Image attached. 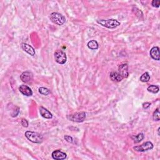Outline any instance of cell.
Instances as JSON below:
<instances>
[{
  "mask_svg": "<svg viewBox=\"0 0 160 160\" xmlns=\"http://www.w3.org/2000/svg\"><path fill=\"white\" fill-rule=\"evenodd\" d=\"M28 140L34 143H41L43 141V136L38 133L27 131L25 134Z\"/></svg>",
  "mask_w": 160,
  "mask_h": 160,
  "instance_id": "obj_1",
  "label": "cell"
},
{
  "mask_svg": "<svg viewBox=\"0 0 160 160\" xmlns=\"http://www.w3.org/2000/svg\"><path fill=\"white\" fill-rule=\"evenodd\" d=\"M97 23L101 26H105L107 28H110V29H114V28H116L121 25V23L118 21L113 19L106 20H100L97 21Z\"/></svg>",
  "mask_w": 160,
  "mask_h": 160,
  "instance_id": "obj_2",
  "label": "cell"
},
{
  "mask_svg": "<svg viewBox=\"0 0 160 160\" xmlns=\"http://www.w3.org/2000/svg\"><path fill=\"white\" fill-rule=\"evenodd\" d=\"M49 18L50 20L52 21L54 24L58 26L63 25L66 21L65 17L63 15L56 12L51 13L50 15Z\"/></svg>",
  "mask_w": 160,
  "mask_h": 160,
  "instance_id": "obj_3",
  "label": "cell"
},
{
  "mask_svg": "<svg viewBox=\"0 0 160 160\" xmlns=\"http://www.w3.org/2000/svg\"><path fill=\"white\" fill-rule=\"evenodd\" d=\"M67 118L70 121L76 123H81L84 121L86 118V113L84 112H78L68 115Z\"/></svg>",
  "mask_w": 160,
  "mask_h": 160,
  "instance_id": "obj_4",
  "label": "cell"
},
{
  "mask_svg": "<svg viewBox=\"0 0 160 160\" xmlns=\"http://www.w3.org/2000/svg\"><path fill=\"white\" fill-rule=\"evenodd\" d=\"M55 59L58 64L63 65L66 62V55L63 51L57 50L55 53Z\"/></svg>",
  "mask_w": 160,
  "mask_h": 160,
  "instance_id": "obj_5",
  "label": "cell"
},
{
  "mask_svg": "<svg viewBox=\"0 0 160 160\" xmlns=\"http://www.w3.org/2000/svg\"><path fill=\"white\" fill-rule=\"evenodd\" d=\"M153 148V144L150 141L144 143L140 146H136L133 148V149L138 152H145L148 150H151Z\"/></svg>",
  "mask_w": 160,
  "mask_h": 160,
  "instance_id": "obj_6",
  "label": "cell"
},
{
  "mask_svg": "<svg viewBox=\"0 0 160 160\" xmlns=\"http://www.w3.org/2000/svg\"><path fill=\"white\" fill-rule=\"evenodd\" d=\"M118 73L121 75L123 78H127L129 75L128 66L127 64H121L118 68Z\"/></svg>",
  "mask_w": 160,
  "mask_h": 160,
  "instance_id": "obj_7",
  "label": "cell"
},
{
  "mask_svg": "<svg viewBox=\"0 0 160 160\" xmlns=\"http://www.w3.org/2000/svg\"><path fill=\"white\" fill-rule=\"evenodd\" d=\"M52 158L56 160H63L66 158V154L59 150H55L52 153Z\"/></svg>",
  "mask_w": 160,
  "mask_h": 160,
  "instance_id": "obj_8",
  "label": "cell"
},
{
  "mask_svg": "<svg viewBox=\"0 0 160 160\" xmlns=\"http://www.w3.org/2000/svg\"><path fill=\"white\" fill-rule=\"evenodd\" d=\"M19 90L20 91V93H21L25 96H31L33 95L32 90L31 89L30 87H28L26 85H24V84L21 85L19 88Z\"/></svg>",
  "mask_w": 160,
  "mask_h": 160,
  "instance_id": "obj_9",
  "label": "cell"
},
{
  "mask_svg": "<svg viewBox=\"0 0 160 160\" xmlns=\"http://www.w3.org/2000/svg\"><path fill=\"white\" fill-rule=\"evenodd\" d=\"M33 74L29 71L23 72L20 76L21 81L24 83H28L33 79Z\"/></svg>",
  "mask_w": 160,
  "mask_h": 160,
  "instance_id": "obj_10",
  "label": "cell"
},
{
  "mask_svg": "<svg viewBox=\"0 0 160 160\" xmlns=\"http://www.w3.org/2000/svg\"><path fill=\"white\" fill-rule=\"evenodd\" d=\"M39 113L42 117L46 119H51L53 118L52 113L43 106L39 107Z\"/></svg>",
  "mask_w": 160,
  "mask_h": 160,
  "instance_id": "obj_11",
  "label": "cell"
},
{
  "mask_svg": "<svg viewBox=\"0 0 160 160\" xmlns=\"http://www.w3.org/2000/svg\"><path fill=\"white\" fill-rule=\"evenodd\" d=\"M150 56L151 58L155 60H157L159 61L160 59V56H159V48L158 47H153L151 48V49L150 50Z\"/></svg>",
  "mask_w": 160,
  "mask_h": 160,
  "instance_id": "obj_12",
  "label": "cell"
},
{
  "mask_svg": "<svg viewBox=\"0 0 160 160\" xmlns=\"http://www.w3.org/2000/svg\"><path fill=\"white\" fill-rule=\"evenodd\" d=\"M21 47L27 53H28L29 55H30L31 56H34L35 55V50L31 46H30V44H26V43H23L21 44Z\"/></svg>",
  "mask_w": 160,
  "mask_h": 160,
  "instance_id": "obj_13",
  "label": "cell"
},
{
  "mask_svg": "<svg viewBox=\"0 0 160 160\" xmlns=\"http://www.w3.org/2000/svg\"><path fill=\"white\" fill-rule=\"evenodd\" d=\"M110 79L114 82H120L123 80V77L121 76V75L116 71H112L110 73Z\"/></svg>",
  "mask_w": 160,
  "mask_h": 160,
  "instance_id": "obj_14",
  "label": "cell"
},
{
  "mask_svg": "<svg viewBox=\"0 0 160 160\" xmlns=\"http://www.w3.org/2000/svg\"><path fill=\"white\" fill-rule=\"evenodd\" d=\"M88 47L90 49H93V50H96L98 49L99 48V45L98 42L95 40H91V41H89L88 43Z\"/></svg>",
  "mask_w": 160,
  "mask_h": 160,
  "instance_id": "obj_15",
  "label": "cell"
},
{
  "mask_svg": "<svg viewBox=\"0 0 160 160\" xmlns=\"http://www.w3.org/2000/svg\"><path fill=\"white\" fill-rule=\"evenodd\" d=\"M144 135L143 133H140L138 135L136 136H132V138L134 140V142L135 143H140V141H141L143 140L144 139Z\"/></svg>",
  "mask_w": 160,
  "mask_h": 160,
  "instance_id": "obj_16",
  "label": "cell"
},
{
  "mask_svg": "<svg viewBox=\"0 0 160 160\" xmlns=\"http://www.w3.org/2000/svg\"><path fill=\"white\" fill-rule=\"evenodd\" d=\"M147 90L149 91V92L152 93H157L159 90V88L158 87H157V86L150 85L148 87Z\"/></svg>",
  "mask_w": 160,
  "mask_h": 160,
  "instance_id": "obj_17",
  "label": "cell"
},
{
  "mask_svg": "<svg viewBox=\"0 0 160 160\" xmlns=\"http://www.w3.org/2000/svg\"><path fill=\"white\" fill-rule=\"evenodd\" d=\"M150 79V75H149V73L146 72L144 74H143L140 77V81L142 82H148L149 81V80Z\"/></svg>",
  "mask_w": 160,
  "mask_h": 160,
  "instance_id": "obj_18",
  "label": "cell"
},
{
  "mask_svg": "<svg viewBox=\"0 0 160 160\" xmlns=\"http://www.w3.org/2000/svg\"><path fill=\"white\" fill-rule=\"evenodd\" d=\"M39 93L41 95L47 96L50 93V91L46 88L41 87V88H39Z\"/></svg>",
  "mask_w": 160,
  "mask_h": 160,
  "instance_id": "obj_19",
  "label": "cell"
},
{
  "mask_svg": "<svg viewBox=\"0 0 160 160\" xmlns=\"http://www.w3.org/2000/svg\"><path fill=\"white\" fill-rule=\"evenodd\" d=\"M153 118L155 121H159L160 117H159V108H157V109L155 110V111L154 112L153 115Z\"/></svg>",
  "mask_w": 160,
  "mask_h": 160,
  "instance_id": "obj_20",
  "label": "cell"
},
{
  "mask_svg": "<svg viewBox=\"0 0 160 160\" xmlns=\"http://www.w3.org/2000/svg\"><path fill=\"white\" fill-rule=\"evenodd\" d=\"M151 4L153 7L159 8L160 5V1L159 0H153L151 2Z\"/></svg>",
  "mask_w": 160,
  "mask_h": 160,
  "instance_id": "obj_21",
  "label": "cell"
},
{
  "mask_svg": "<svg viewBox=\"0 0 160 160\" xmlns=\"http://www.w3.org/2000/svg\"><path fill=\"white\" fill-rule=\"evenodd\" d=\"M21 124L23 127L27 128L28 127V122L26 119H21Z\"/></svg>",
  "mask_w": 160,
  "mask_h": 160,
  "instance_id": "obj_22",
  "label": "cell"
},
{
  "mask_svg": "<svg viewBox=\"0 0 160 160\" xmlns=\"http://www.w3.org/2000/svg\"><path fill=\"white\" fill-rule=\"evenodd\" d=\"M65 139L66 141H68V143H73V138L71 137L70 136H65Z\"/></svg>",
  "mask_w": 160,
  "mask_h": 160,
  "instance_id": "obj_23",
  "label": "cell"
},
{
  "mask_svg": "<svg viewBox=\"0 0 160 160\" xmlns=\"http://www.w3.org/2000/svg\"><path fill=\"white\" fill-rule=\"evenodd\" d=\"M150 106H151V103H148V102L144 103L143 104V108L144 109H148V108H149Z\"/></svg>",
  "mask_w": 160,
  "mask_h": 160,
  "instance_id": "obj_24",
  "label": "cell"
}]
</instances>
